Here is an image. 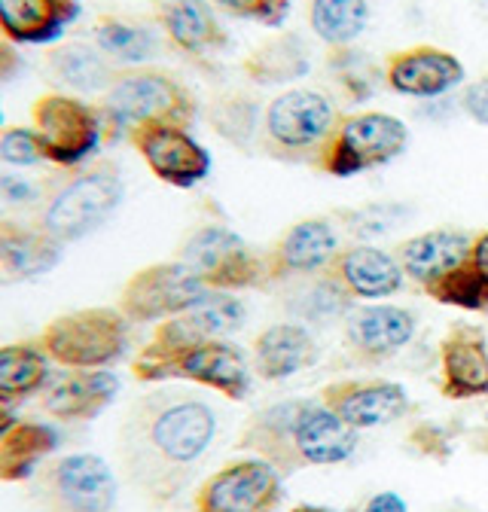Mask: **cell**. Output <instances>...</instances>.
<instances>
[{
  "label": "cell",
  "instance_id": "6da1fadb",
  "mask_svg": "<svg viewBox=\"0 0 488 512\" xmlns=\"http://www.w3.org/2000/svg\"><path fill=\"white\" fill-rule=\"evenodd\" d=\"M217 439V412L196 394L156 391L141 397L119 430V458L129 482L153 503L187 488Z\"/></svg>",
  "mask_w": 488,
  "mask_h": 512
},
{
  "label": "cell",
  "instance_id": "7a4b0ae2",
  "mask_svg": "<svg viewBox=\"0 0 488 512\" xmlns=\"http://www.w3.org/2000/svg\"><path fill=\"white\" fill-rule=\"evenodd\" d=\"M238 448L269 461L287 479L305 467L345 464L357 448V430L321 400H281L248 418Z\"/></svg>",
  "mask_w": 488,
  "mask_h": 512
},
{
  "label": "cell",
  "instance_id": "3957f363",
  "mask_svg": "<svg viewBox=\"0 0 488 512\" xmlns=\"http://www.w3.org/2000/svg\"><path fill=\"white\" fill-rule=\"evenodd\" d=\"M196 98L177 77L159 68H126L119 71L104 92L101 113L107 141L126 135L147 122H177L187 125L196 119Z\"/></svg>",
  "mask_w": 488,
  "mask_h": 512
},
{
  "label": "cell",
  "instance_id": "277c9868",
  "mask_svg": "<svg viewBox=\"0 0 488 512\" xmlns=\"http://www.w3.org/2000/svg\"><path fill=\"white\" fill-rule=\"evenodd\" d=\"M342 113L318 89H284L260 119V147L281 162H318Z\"/></svg>",
  "mask_w": 488,
  "mask_h": 512
},
{
  "label": "cell",
  "instance_id": "5b68a950",
  "mask_svg": "<svg viewBox=\"0 0 488 512\" xmlns=\"http://www.w3.org/2000/svg\"><path fill=\"white\" fill-rule=\"evenodd\" d=\"M132 320L119 308H77L43 327L40 345L65 369H110L129 351Z\"/></svg>",
  "mask_w": 488,
  "mask_h": 512
},
{
  "label": "cell",
  "instance_id": "8992f818",
  "mask_svg": "<svg viewBox=\"0 0 488 512\" xmlns=\"http://www.w3.org/2000/svg\"><path fill=\"white\" fill-rule=\"evenodd\" d=\"M126 199V180L113 162H98L77 171L46 199L40 226L58 241L74 244L98 232Z\"/></svg>",
  "mask_w": 488,
  "mask_h": 512
},
{
  "label": "cell",
  "instance_id": "52a82bcc",
  "mask_svg": "<svg viewBox=\"0 0 488 512\" xmlns=\"http://www.w3.org/2000/svg\"><path fill=\"white\" fill-rule=\"evenodd\" d=\"M409 147V125L391 113L366 110L339 119L336 132L324 144L315 168L330 177H354L373 168H385Z\"/></svg>",
  "mask_w": 488,
  "mask_h": 512
},
{
  "label": "cell",
  "instance_id": "ba28073f",
  "mask_svg": "<svg viewBox=\"0 0 488 512\" xmlns=\"http://www.w3.org/2000/svg\"><path fill=\"white\" fill-rule=\"evenodd\" d=\"M31 122V128L40 135L46 162L58 168H80L107 141L101 107H92L77 95H40L31 107Z\"/></svg>",
  "mask_w": 488,
  "mask_h": 512
},
{
  "label": "cell",
  "instance_id": "9c48e42d",
  "mask_svg": "<svg viewBox=\"0 0 488 512\" xmlns=\"http://www.w3.org/2000/svg\"><path fill=\"white\" fill-rule=\"evenodd\" d=\"M180 260L187 263L211 290H266L269 260L266 250L244 241L226 226H202L180 247Z\"/></svg>",
  "mask_w": 488,
  "mask_h": 512
},
{
  "label": "cell",
  "instance_id": "30bf717a",
  "mask_svg": "<svg viewBox=\"0 0 488 512\" xmlns=\"http://www.w3.org/2000/svg\"><path fill=\"white\" fill-rule=\"evenodd\" d=\"M138 381H165V378H187L202 388L223 394L232 403L251 397V363L244 351L226 339H208L187 351H180L159 363H132Z\"/></svg>",
  "mask_w": 488,
  "mask_h": 512
},
{
  "label": "cell",
  "instance_id": "8fae6325",
  "mask_svg": "<svg viewBox=\"0 0 488 512\" xmlns=\"http://www.w3.org/2000/svg\"><path fill=\"white\" fill-rule=\"evenodd\" d=\"M208 293L211 287L187 263L168 260L138 269L122 287L116 308L132 324H162V320L199 305Z\"/></svg>",
  "mask_w": 488,
  "mask_h": 512
},
{
  "label": "cell",
  "instance_id": "7c38bea8",
  "mask_svg": "<svg viewBox=\"0 0 488 512\" xmlns=\"http://www.w3.org/2000/svg\"><path fill=\"white\" fill-rule=\"evenodd\" d=\"M248 320V308L244 302L226 290H211L199 305L190 311L174 314L153 330V339L144 345V351L135 357L138 363H159L180 351H187L208 339H226L238 333Z\"/></svg>",
  "mask_w": 488,
  "mask_h": 512
},
{
  "label": "cell",
  "instance_id": "4fadbf2b",
  "mask_svg": "<svg viewBox=\"0 0 488 512\" xmlns=\"http://www.w3.org/2000/svg\"><path fill=\"white\" fill-rule=\"evenodd\" d=\"M49 512H116L119 482L113 467L92 452L55 458L40 479Z\"/></svg>",
  "mask_w": 488,
  "mask_h": 512
},
{
  "label": "cell",
  "instance_id": "5bb4252c",
  "mask_svg": "<svg viewBox=\"0 0 488 512\" xmlns=\"http://www.w3.org/2000/svg\"><path fill=\"white\" fill-rule=\"evenodd\" d=\"M284 476L263 458H238L208 476L196 491V512H275Z\"/></svg>",
  "mask_w": 488,
  "mask_h": 512
},
{
  "label": "cell",
  "instance_id": "9a60e30c",
  "mask_svg": "<svg viewBox=\"0 0 488 512\" xmlns=\"http://www.w3.org/2000/svg\"><path fill=\"white\" fill-rule=\"evenodd\" d=\"M129 144L138 150L144 165L174 189H193L211 174V153L190 135L187 125L147 122L132 128Z\"/></svg>",
  "mask_w": 488,
  "mask_h": 512
},
{
  "label": "cell",
  "instance_id": "2e32d148",
  "mask_svg": "<svg viewBox=\"0 0 488 512\" xmlns=\"http://www.w3.org/2000/svg\"><path fill=\"white\" fill-rule=\"evenodd\" d=\"M336 217H305L281 232V238L266 250L269 260V287L312 278L330 269L339 247Z\"/></svg>",
  "mask_w": 488,
  "mask_h": 512
},
{
  "label": "cell",
  "instance_id": "e0dca14e",
  "mask_svg": "<svg viewBox=\"0 0 488 512\" xmlns=\"http://www.w3.org/2000/svg\"><path fill=\"white\" fill-rule=\"evenodd\" d=\"M318 400L336 412L348 427L360 430H376L400 421L412 400L403 384L382 381V378H339L321 388Z\"/></svg>",
  "mask_w": 488,
  "mask_h": 512
},
{
  "label": "cell",
  "instance_id": "ac0fdd59",
  "mask_svg": "<svg viewBox=\"0 0 488 512\" xmlns=\"http://www.w3.org/2000/svg\"><path fill=\"white\" fill-rule=\"evenodd\" d=\"M467 71L455 52L431 46V43H418L397 49L385 58L382 80L391 92L406 95V98H443L452 89L464 83Z\"/></svg>",
  "mask_w": 488,
  "mask_h": 512
},
{
  "label": "cell",
  "instance_id": "d6986e66",
  "mask_svg": "<svg viewBox=\"0 0 488 512\" xmlns=\"http://www.w3.org/2000/svg\"><path fill=\"white\" fill-rule=\"evenodd\" d=\"M122 391V381L110 369H65L55 372L40 394L43 412L58 421H95Z\"/></svg>",
  "mask_w": 488,
  "mask_h": 512
},
{
  "label": "cell",
  "instance_id": "ffe728a7",
  "mask_svg": "<svg viewBox=\"0 0 488 512\" xmlns=\"http://www.w3.org/2000/svg\"><path fill=\"white\" fill-rule=\"evenodd\" d=\"M418 330V314L400 305H360L345 320V345L360 363H382L403 351Z\"/></svg>",
  "mask_w": 488,
  "mask_h": 512
},
{
  "label": "cell",
  "instance_id": "44dd1931",
  "mask_svg": "<svg viewBox=\"0 0 488 512\" xmlns=\"http://www.w3.org/2000/svg\"><path fill=\"white\" fill-rule=\"evenodd\" d=\"M440 394L446 400L488 397V339L482 327L455 324L440 342Z\"/></svg>",
  "mask_w": 488,
  "mask_h": 512
},
{
  "label": "cell",
  "instance_id": "7402d4cb",
  "mask_svg": "<svg viewBox=\"0 0 488 512\" xmlns=\"http://www.w3.org/2000/svg\"><path fill=\"white\" fill-rule=\"evenodd\" d=\"M351 299L376 302L388 299L403 290L406 272L397 260V253H388L373 244H348L336 253V260L327 269Z\"/></svg>",
  "mask_w": 488,
  "mask_h": 512
},
{
  "label": "cell",
  "instance_id": "603a6c76",
  "mask_svg": "<svg viewBox=\"0 0 488 512\" xmlns=\"http://www.w3.org/2000/svg\"><path fill=\"white\" fill-rule=\"evenodd\" d=\"M153 19L168 43L190 58H208L229 43L211 0H153Z\"/></svg>",
  "mask_w": 488,
  "mask_h": 512
},
{
  "label": "cell",
  "instance_id": "cb8c5ba5",
  "mask_svg": "<svg viewBox=\"0 0 488 512\" xmlns=\"http://www.w3.org/2000/svg\"><path fill=\"white\" fill-rule=\"evenodd\" d=\"M80 13L77 0H0V37L16 46H49Z\"/></svg>",
  "mask_w": 488,
  "mask_h": 512
},
{
  "label": "cell",
  "instance_id": "d4e9b609",
  "mask_svg": "<svg viewBox=\"0 0 488 512\" xmlns=\"http://www.w3.org/2000/svg\"><path fill=\"white\" fill-rule=\"evenodd\" d=\"M473 235L464 229H427L421 235L406 238L397 247V260L406 272L409 281L418 287L431 284L461 266L470 256Z\"/></svg>",
  "mask_w": 488,
  "mask_h": 512
},
{
  "label": "cell",
  "instance_id": "484cf974",
  "mask_svg": "<svg viewBox=\"0 0 488 512\" xmlns=\"http://www.w3.org/2000/svg\"><path fill=\"white\" fill-rule=\"evenodd\" d=\"M318 360V342L309 327L287 320V324H272L254 339L251 363L263 381H284L296 372H305Z\"/></svg>",
  "mask_w": 488,
  "mask_h": 512
},
{
  "label": "cell",
  "instance_id": "4316f807",
  "mask_svg": "<svg viewBox=\"0 0 488 512\" xmlns=\"http://www.w3.org/2000/svg\"><path fill=\"white\" fill-rule=\"evenodd\" d=\"M61 256H65V241H58L43 226L0 220V272L10 278H43L61 263Z\"/></svg>",
  "mask_w": 488,
  "mask_h": 512
},
{
  "label": "cell",
  "instance_id": "83f0119b",
  "mask_svg": "<svg viewBox=\"0 0 488 512\" xmlns=\"http://www.w3.org/2000/svg\"><path fill=\"white\" fill-rule=\"evenodd\" d=\"M61 445L58 427L46 421H22L0 439V482H28L40 464L49 461Z\"/></svg>",
  "mask_w": 488,
  "mask_h": 512
},
{
  "label": "cell",
  "instance_id": "f1b7e54d",
  "mask_svg": "<svg viewBox=\"0 0 488 512\" xmlns=\"http://www.w3.org/2000/svg\"><path fill=\"white\" fill-rule=\"evenodd\" d=\"M241 71L257 86H290L312 71V52L299 34H278L244 58Z\"/></svg>",
  "mask_w": 488,
  "mask_h": 512
},
{
  "label": "cell",
  "instance_id": "f546056e",
  "mask_svg": "<svg viewBox=\"0 0 488 512\" xmlns=\"http://www.w3.org/2000/svg\"><path fill=\"white\" fill-rule=\"evenodd\" d=\"M351 296L342 290V284L330 275H312V278H299L290 281V290L284 293V308L296 317V324H333L339 317L351 314Z\"/></svg>",
  "mask_w": 488,
  "mask_h": 512
},
{
  "label": "cell",
  "instance_id": "4dcf8cb0",
  "mask_svg": "<svg viewBox=\"0 0 488 512\" xmlns=\"http://www.w3.org/2000/svg\"><path fill=\"white\" fill-rule=\"evenodd\" d=\"M52 378V357L40 342H10L0 345V397L28 400L43 394Z\"/></svg>",
  "mask_w": 488,
  "mask_h": 512
},
{
  "label": "cell",
  "instance_id": "1f68e13d",
  "mask_svg": "<svg viewBox=\"0 0 488 512\" xmlns=\"http://www.w3.org/2000/svg\"><path fill=\"white\" fill-rule=\"evenodd\" d=\"M370 22V0H309V28L327 49L354 46Z\"/></svg>",
  "mask_w": 488,
  "mask_h": 512
},
{
  "label": "cell",
  "instance_id": "d6a6232c",
  "mask_svg": "<svg viewBox=\"0 0 488 512\" xmlns=\"http://www.w3.org/2000/svg\"><path fill=\"white\" fill-rule=\"evenodd\" d=\"M49 68L52 74L80 92H107L113 77L119 74L110 58L89 43H61L49 52Z\"/></svg>",
  "mask_w": 488,
  "mask_h": 512
},
{
  "label": "cell",
  "instance_id": "836d02e7",
  "mask_svg": "<svg viewBox=\"0 0 488 512\" xmlns=\"http://www.w3.org/2000/svg\"><path fill=\"white\" fill-rule=\"evenodd\" d=\"M92 37H95V46L110 61L126 64V68H144L159 49L153 28H147L144 22L126 19V16H113V13L98 16Z\"/></svg>",
  "mask_w": 488,
  "mask_h": 512
},
{
  "label": "cell",
  "instance_id": "e575fe53",
  "mask_svg": "<svg viewBox=\"0 0 488 512\" xmlns=\"http://www.w3.org/2000/svg\"><path fill=\"white\" fill-rule=\"evenodd\" d=\"M421 290L440 305H452L461 311H488V278L470 263V256L443 278L424 284Z\"/></svg>",
  "mask_w": 488,
  "mask_h": 512
},
{
  "label": "cell",
  "instance_id": "d590c367",
  "mask_svg": "<svg viewBox=\"0 0 488 512\" xmlns=\"http://www.w3.org/2000/svg\"><path fill=\"white\" fill-rule=\"evenodd\" d=\"M327 68H330L333 80L342 86L348 101H366L376 92L379 68L370 61V55L354 49V46L330 49L327 52Z\"/></svg>",
  "mask_w": 488,
  "mask_h": 512
},
{
  "label": "cell",
  "instance_id": "8d00e7d4",
  "mask_svg": "<svg viewBox=\"0 0 488 512\" xmlns=\"http://www.w3.org/2000/svg\"><path fill=\"white\" fill-rule=\"evenodd\" d=\"M211 122H214V128L223 138H229L238 147H248V138L254 135V125H257V113H254L248 98L232 95V98H223L214 107Z\"/></svg>",
  "mask_w": 488,
  "mask_h": 512
},
{
  "label": "cell",
  "instance_id": "74e56055",
  "mask_svg": "<svg viewBox=\"0 0 488 512\" xmlns=\"http://www.w3.org/2000/svg\"><path fill=\"white\" fill-rule=\"evenodd\" d=\"M0 159H4L7 165H16V168H34V165L46 162L40 135L25 125L4 128V132H0Z\"/></svg>",
  "mask_w": 488,
  "mask_h": 512
},
{
  "label": "cell",
  "instance_id": "f35d334b",
  "mask_svg": "<svg viewBox=\"0 0 488 512\" xmlns=\"http://www.w3.org/2000/svg\"><path fill=\"white\" fill-rule=\"evenodd\" d=\"M336 223L348 226L351 235H388L394 226L403 223V208L400 205H370L360 211H348V214H333Z\"/></svg>",
  "mask_w": 488,
  "mask_h": 512
},
{
  "label": "cell",
  "instance_id": "ab89813d",
  "mask_svg": "<svg viewBox=\"0 0 488 512\" xmlns=\"http://www.w3.org/2000/svg\"><path fill=\"white\" fill-rule=\"evenodd\" d=\"M211 4L235 19H251L266 28H281L290 13V0H211Z\"/></svg>",
  "mask_w": 488,
  "mask_h": 512
},
{
  "label": "cell",
  "instance_id": "60d3db41",
  "mask_svg": "<svg viewBox=\"0 0 488 512\" xmlns=\"http://www.w3.org/2000/svg\"><path fill=\"white\" fill-rule=\"evenodd\" d=\"M409 445H415V448H418V455L434 458V461H440V464L452 458V436L446 433V427L431 424V421H424V424L412 427V433H409Z\"/></svg>",
  "mask_w": 488,
  "mask_h": 512
},
{
  "label": "cell",
  "instance_id": "b9f144b4",
  "mask_svg": "<svg viewBox=\"0 0 488 512\" xmlns=\"http://www.w3.org/2000/svg\"><path fill=\"white\" fill-rule=\"evenodd\" d=\"M461 107H464V113H467L476 125H485V128H488V71H485L482 77H476V80L464 89Z\"/></svg>",
  "mask_w": 488,
  "mask_h": 512
},
{
  "label": "cell",
  "instance_id": "7bdbcfd3",
  "mask_svg": "<svg viewBox=\"0 0 488 512\" xmlns=\"http://www.w3.org/2000/svg\"><path fill=\"white\" fill-rule=\"evenodd\" d=\"M0 199L10 202V205H25V202H34L37 199V186L25 177H16V174H7L0 177Z\"/></svg>",
  "mask_w": 488,
  "mask_h": 512
},
{
  "label": "cell",
  "instance_id": "ee69618b",
  "mask_svg": "<svg viewBox=\"0 0 488 512\" xmlns=\"http://www.w3.org/2000/svg\"><path fill=\"white\" fill-rule=\"evenodd\" d=\"M19 68H22V55H19L16 43L0 37V83L13 80L19 74Z\"/></svg>",
  "mask_w": 488,
  "mask_h": 512
},
{
  "label": "cell",
  "instance_id": "f6af8a7d",
  "mask_svg": "<svg viewBox=\"0 0 488 512\" xmlns=\"http://www.w3.org/2000/svg\"><path fill=\"white\" fill-rule=\"evenodd\" d=\"M363 512H409V506L397 491H379L366 500Z\"/></svg>",
  "mask_w": 488,
  "mask_h": 512
},
{
  "label": "cell",
  "instance_id": "bcb514c9",
  "mask_svg": "<svg viewBox=\"0 0 488 512\" xmlns=\"http://www.w3.org/2000/svg\"><path fill=\"white\" fill-rule=\"evenodd\" d=\"M470 263L488 278V229H482V232L473 235V244H470Z\"/></svg>",
  "mask_w": 488,
  "mask_h": 512
},
{
  "label": "cell",
  "instance_id": "7dc6e473",
  "mask_svg": "<svg viewBox=\"0 0 488 512\" xmlns=\"http://www.w3.org/2000/svg\"><path fill=\"white\" fill-rule=\"evenodd\" d=\"M19 424V403L10 397H0V439H4Z\"/></svg>",
  "mask_w": 488,
  "mask_h": 512
},
{
  "label": "cell",
  "instance_id": "c3c4849f",
  "mask_svg": "<svg viewBox=\"0 0 488 512\" xmlns=\"http://www.w3.org/2000/svg\"><path fill=\"white\" fill-rule=\"evenodd\" d=\"M290 512H351V509H333V506H318V503H299Z\"/></svg>",
  "mask_w": 488,
  "mask_h": 512
},
{
  "label": "cell",
  "instance_id": "681fc988",
  "mask_svg": "<svg viewBox=\"0 0 488 512\" xmlns=\"http://www.w3.org/2000/svg\"><path fill=\"white\" fill-rule=\"evenodd\" d=\"M0 125H4V104H0Z\"/></svg>",
  "mask_w": 488,
  "mask_h": 512
},
{
  "label": "cell",
  "instance_id": "f907efd6",
  "mask_svg": "<svg viewBox=\"0 0 488 512\" xmlns=\"http://www.w3.org/2000/svg\"><path fill=\"white\" fill-rule=\"evenodd\" d=\"M479 4H488V0H479Z\"/></svg>",
  "mask_w": 488,
  "mask_h": 512
}]
</instances>
